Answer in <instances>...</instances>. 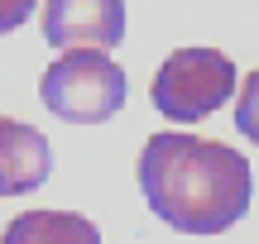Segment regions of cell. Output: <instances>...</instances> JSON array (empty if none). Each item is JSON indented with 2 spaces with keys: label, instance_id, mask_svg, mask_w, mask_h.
Here are the masks:
<instances>
[{
  "label": "cell",
  "instance_id": "3957f363",
  "mask_svg": "<svg viewBox=\"0 0 259 244\" xmlns=\"http://www.w3.org/2000/svg\"><path fill=\"white\" fill-rule=\"evenodd\" d=\"M231 91H235V63L221 48H173L149 86L154 110L178 125L216 115L231 101Z\"/></svg>",
  "mask_w": 259,
  "mask_h": 244
},
{
  "label": "cell",
  "instance_id": "277c9868",
  "mask_svg": "<svg viewBox=\"0 0 259 244\" xmlns=\"http://www.w3.org/2000/svg\"><path fill=\"white\" fill-rule=\"evenodd\" d=\"M125 38V0H44V43L115 48Z\"/></svg>",
  "mask_w": 259,
  "mask_h": 244
},
{
  "label": "cell",
  "instance_id": "8992f818",
  "mask_svg": "<svg viewBox=\"0 0 259 244\" xmlns=\"http://www.w3.org/2000/svg\"><path fill=\"white\" fill-rule=\"evenodd\" d=\"M0 244H101V235L77 211H24L0 230Z\"/></svg>",
  "mask_w": 259,
  "mask_h": 244
},
{
  "label": "cell",
  "instance_id": "5b68a950",
  "mask_svg": "<svg viewBox=\"0 0 259 244\" xmlns=\"http://www.w3.org/2000/svg\"><path fill=\"white\" fill-rule=\"evenodd\" d=\"M48 172H53L48 139L34 125H19V120L0 115V197L34 192L38 182H48Z\"/></svg>",
  "mask_w": 259,
  "mask_h": 244
},
{
  "label": "cell",
  "instance_id": "ba28073f",
  "mask_svg": "<svg viewBox=\"0 0 259 244\" xmlns=\"http://www.w3.org/2000/svg\"><path fill=\"white\" fill-rule=\"evenodd\" d=\"M34 15V0H0V34H15Z\"/></svg>",
  "mask_w": 259,
  "mask_h": 244
},
{
  "label": "cell",
  "instance_id": "6da1fadb",
  "mask_svg": "<svg viewBox=\"0 0 259 244\" xmlns=\"http://www.w3.org/2000/svg\"><path fill=\"white\" fill-rule=\"evenodd\" d=\"M139 192L168 230L221 235L250 211V158L197 134H154L135 163Z\"/></svg>",
  "mask_w": 259,
  "mask_h": 244
},
{
  "label": "cell",
  "instance_id": "52a82bcc",
  "mask_svg": "<svg viewBox=\"0 0 259 244\" xmlns=\"http://www.w3.org/2000/svg\"><path fill=\"white\" fill-rule=\"evenodd\" d=\"M235 130H240L250 144H259V67L245 77L240 96H235Z\"/></svg>",
  "mask_w": 259,
  "mask_h": 244
},
{
  "label": "cell",
  "instance_id": "7a4b0ae2",
  "mask_svg": "<svg viewBox=\"0 0 259 244\" xmlns=\"http://www.w3.org/2000/svg\"><path fill=\"white\" fill-rule=\"evenodd\" d=\"M125 72L111 63L106 48H67L63 57H53L38 82L48 115L67 125H101L125 105Z\"/></svg>",
  "mask_w": 259,
  "mask_h": 244
}]
</instances>
